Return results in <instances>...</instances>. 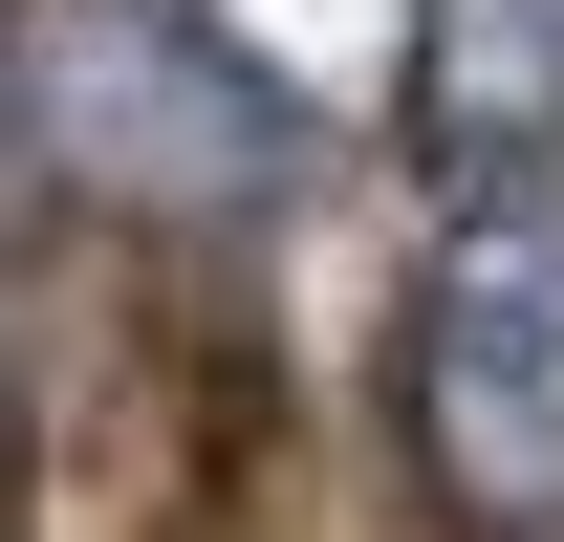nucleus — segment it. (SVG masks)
Listing matches in <instances>:
<instances>
[{
  "mask_svg": "<svg viewBox=\"0 0 564 542\" xmlns=\"http://www.w3.org/2000/svg\"><path fill=\"white\" fill-rule=\"evenodd\" d=\"M521 22H543V44H564V0H521Z\"/></svg>",
  "mask_w": 564,
  "mask_h": 542,
  "instance_id": "4",
  "label": "nucleus"
},
{
  "mask_svg": "<svg viewBox=\"0 0 564 542\" xmlns=\"http://www.w3.org/2000/svg\"><path fill=\"white\" fill-rule=\"evenodd\" d=\"M0 152L131 239H217L304 174V109L217 0H0Z\"/></svg>",
  "mask_w": 564,
  "mask_h": 542,
  "instance_id": "1",
  "label": "nucleus"
},
{
  "mask_svg": "<svg viewBox=\"0 0 564 542\" xmlns=\"http://www.w3.org/2000/svg\"><path fill=\"white\" fill-rule=\"evenodd\" d=\"M0 477H22V282H0Z\"/></svg>",
  "mask_w": 564,
  "mask_h": 542,
  "instance_id": "3",
  "label": "nucleus"
},
{
  "mask_svg": "<svg viewBox=\"0 0 564 542\" xmlns=\"http://www.w3.org/2000/svg\"><path fill=\"white\" fill-rule=\"evenodd\" d=\"M413 477L478 542L564 521V196H478L413 282Z\"/></svg>",
  "mask_w": 564,
  "mask_h": 542,
  "instance_id": "2",
  "label": "nucleus"
}]
</instances>
